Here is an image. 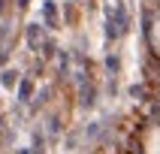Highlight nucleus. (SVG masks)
Masks as SVG:
<instances>
[{
    "instance_id": "nucleus-1",
    "label": "nucleus",
    "mask_w": 160,
    "mask_h": 154,
    "mask_svg": "<svg viewBox=\"0 0 160 154\" xmlns=\"http://www.w3.org/2000/svg\"><path fill=\"white\" fill-rule=\"evenodd\" d=\"M145 154H160V127H151L145 133V142H142Z\"/></svg>"
},
{
    "instance_id": "nucleus-2",
    "label": "nucleus",
    "mask_w": 160,
    "mask_h": 154,
    "mask_svg": "<svg viewBox=\"0 0 160 154\" xmlns=\"http://www.w3.org/2000/svg\"><path fill=\"white\" fill-rule=\"evenodd\" d=\"M151 42H154V48H157V54H160V18L154 21V27H151Z\"/></svg>"
}]
</instances>
